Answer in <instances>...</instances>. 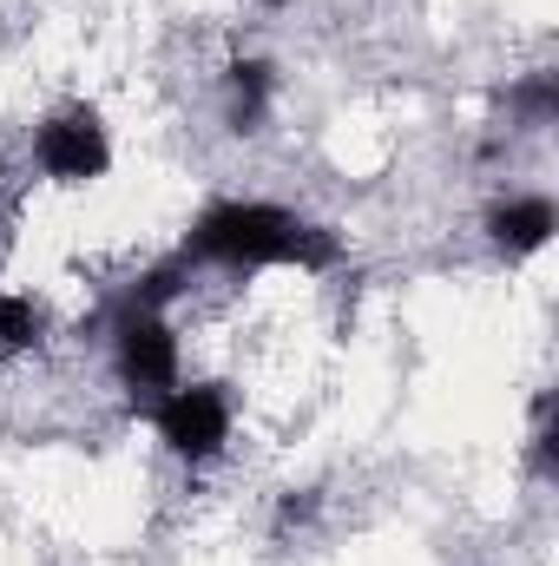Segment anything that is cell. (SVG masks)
<instances>
[{
    "label": "cell",
    "instance_id": "cell-1",
    "mask_svg": "<svg viewBox=\"0 0 559 566\" xmlns=\"http://www.w3.org/2000/svg\"><path fill=\"white\" fill-rule=\"evenodd\" d=\"M184 258L198 264H224V271H264V264H296L309 277L336 271L342 264V238L316 218H296L283 205H264V198H224L211 205L191 238H184Z\"/></svg>",
    "mask_w": 559,
    "mask_h": 566
},
{
    "label": "cell",
    "instance_id": "cell-2",
    "mask_svg": "<svg viewBox=\"0 0 559 566\" xmlns=\"http://www.w3.org/2000/svg\"><path fill=\"white\" fill-rule=\"evenodd\" d=\"M231 422H238V409H231L224 382H178L171 396H158V441L178 461H191V468H204V461L224 454Z\"/></svg>",
    "mask_w": 559,
    "mask_h": 566
},
{
    "label": "cell",
    "instance_id": "cell-3",
    "mask_svg": "<svg viewBox=\"0 0 559 566\" xmlns=\"http://www.w3.org/2000/svg\"><path fill=\"white\" fill-rule=\"evenodd\" d=\"M33 165L53 178V185H93L106 178L113 165V139H106V119L93 106H60L40 119L33 133Z\"/></svg>",
    "mask_w": 559,
    "mask_h": 566
},
{
    "label": "cell",
    "instance_id": "cell-4",
    "mask_svg": "<svg viewBox=\"0 0 559 566\" xmlns=\"http://www.w3.org/2000/svg\"><path fill=\"white\" fill-rule=\"evenodd\" d=\"M113 369H119V382L145 396V402H158V396H171L178 389V336H171V323L165 316H126L119 323V343H113Z\"/></svg>",
    "mask_w": 559,
    "mask_h": 566
},
{
    "label": "cell",
    "instance_id": "cell-5",
    "mask_svg": "<svg viewBox=\"0 0 559 566\" xmlns=\"http://www.w3.org/2000/svg\"><path fill=\"white\" fill-rule=\"evenodd\" d=\"M553 198H507V205H494L487 211V238H494V251H507V258H534L547 238H553Z\"/></svg>",
    "mask_w": 559,
    "mask_h": 566
},
{
    "label": "cell",
    "instance_id": "cell-6",
    "mask_svg": "<svg viewBox=\"0 0 559 566\" xmlns=\"http://www.w3.org/2000/svg\"><path fill=\"white\" fill-rule=\"evenodd\" d=\"M271 93H277V73L264 60H238L231 66V133H257L271 113Z\"/></svg>",
    "mask_w": 559,
    "mask_h": 566
},
{
    "label": "cell",
    "instance_id": "cell-7",
    "mask_svg": "<svg viewBox=\"0 0 559 566\" xmlns=\"http://www.w3.org/2000/svg\"><path fill=\"white\" fill-rule=\"evenodd\" d=\"M46 336V310L33 303V296H13V290H0V356H20V349H33Z\"/></svg>",
    "mask_w": 559,
    "mask_h": 566
},
{
    "label": "cell",
    "instance_id": "cell-8",
    "mask_svg": "<svg viewBox=\"0 0 559 566\" xmlns=\"http://www.w3.org/2000/svg\"><path fill=\"white\" fill-rule=\"evenodd\" d=\"M514 106L527 113V126H547V119H553V80L540 73L534 86H520V93H514Z\"/></svg>",
    "mask_w": 559,
    "mask_h": 566
}]
</instances>
